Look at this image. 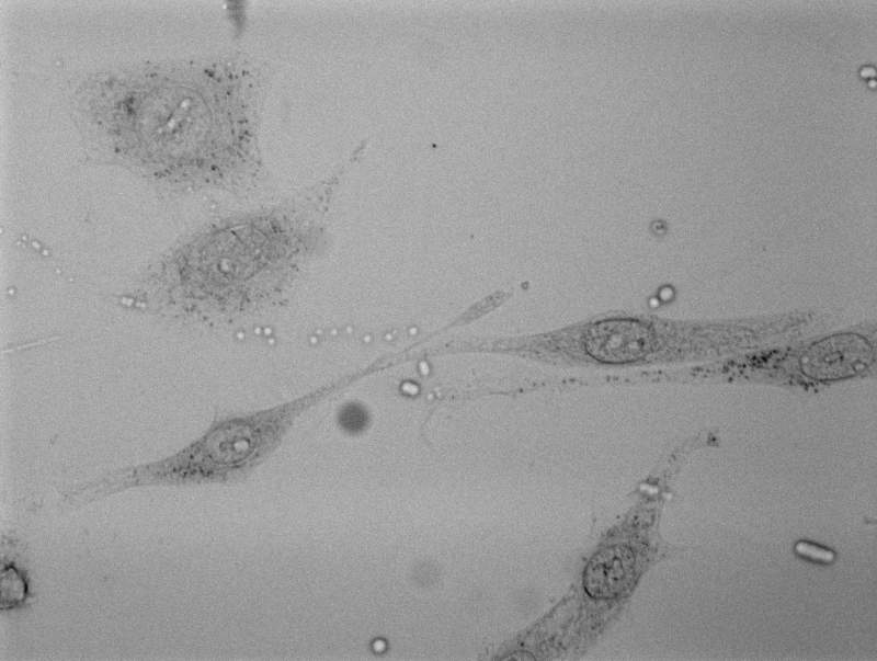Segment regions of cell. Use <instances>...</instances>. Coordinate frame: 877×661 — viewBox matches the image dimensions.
<instances>
[{
  "mask_svg": "<svg viewBox=\"0 0 877 661\" xmlns=\"http://www.w3.org/2000/svg\"><path fill=\"white\" fill-rule=\"evenodd\" d=\"M874 360L869 342L856 333L827 337L810 345L800 357L802 373L818 381L839 380L864 372Z\"/></svg>",
  "mask_w": 877,
  "mask_h": 661,
  "instance_id": "6da1fadb",
  "label": "cell"
},
{
  "mask_svg": "<svg viewBox=\"0 0 877 661\" xmlns=\"http://www.w3.org/2000/svg\"><path fill=\"white\" fill-rule=\"evenodd\" d=\"M654 333L648 324L627 318H613L592 324L584 335V347L593 358L607 364H625L646 356Z\"/></svg>",
  "mask_w": 877,
  "mask_h": 661,
  "instance_id": "7a4b0ae2",
  "label": "cell"
},
{
  "mask_svg": "<svg viewBox=\"0 0 877 661\" xmlns=\"http://www.w3.org/2000/svg\"><path fill=\"white\" fill-rule=\"evenodd\" d=\"M0 585L2 613H12L26 607L33 597L27 569L10 556L2 558Z\"/></svg>",
  "mask_w": 877,
  "mask_h": 661,
  "instance_id": "3957f363",
  "label": "cell"
},
{
  "mask_svg": "<svg viewBox=\"0 0 877 661\" xmlns=\"http://www.w3.org/2000/svg\"><path fill=\"white\" fill-rule=\"evenodd\" d=\"M796 551L802 556L823 562H830L834 558L832 551L805 542H800L796 545Z\"/></svg>",
  "mask_w": 877,
  "mask_h": 661,
  "instance_id": "277c9868",
  "label": "cell"
}]
</instances>
